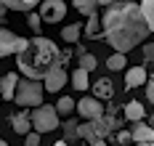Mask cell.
<instances>
[{
    "mask_svg": "<svg viewBox=\"0 0 154 146\" xmlns=\"http://www.w3.org/2000/svg\"><path fill=\"white\" fill-rule=\"evenodd\" d=\"M5 14H8V8H5V3H3V0H0V24H3V21H5Z\"/></svg>",
    "mask_w": 154,
    "mask_h": 146,
    "instance_id": "83f0119b",
    "label": "cell"
},
{
    "mask_svg": "<svg viewBox=\"0 0 154 146\" xmlns=\"http://www.w3.org/2000/svg\"><path fill=\"white\" fill-rule=\"evenodd\" d=\"M0 146H8V144H5V141H3V138H0Z\"/></svg>",
    "mask_w": 154,
    "mask_h": 146,
    "instance_id": "836d02e7",
    "label": "cell"
},
{
    "mask_svg": "<svg viewBox=\"0 0 154 146\" xmlns=\"http://www.w3.org/2000/svg\"><path fill=\"white\" fill-rule=\"evenodd\" d=\"M11 128L19 133V135H27V133H32V117L29 114H14L11 117Z\"/></svg>",
    "mask_w": 154,
    "mask_h": 146,
    "instance_id": "8fae6325",
    "label": "cell"
},
{
    "mask_svg": "<svg viewBox=\"0 0 154 146\" xmlns=\"http://www.w3.org/2000/svg\"><path fill=\"white\" fill-rule=\"evenodd\" d=\"M56 109H59L61 117H66V114L77 112V101H75V98H69V96H61V98H59V104H56Z\"/></svg>",
    "mask_w": 154,
    "mask_h": 146,
    "instance_id": "ffe728a7",
    "label": "cell"
},
{
    "mask_svg": "<svg viewBox=\"0 0 154 146\" xmlns=\"http://www.w3.org/2000/svg\"><path fill=\"white\" fill-rule=\"evenodd\" d=\"M125 53H114V56H109L106 59V66L112 69V72H120V69H125Z\"/></svg>",
    "mask_w": 154,
    "mask_h": 146,
    "instance_id": "7402d4cb",
    "label": "cell"
},
{
    "mask_svg": "<svg viewBox=\"0 0 154 146\" xmlns=\"http://www.w3.org/2000/svg\"><path fill=\"white\" fill-rule=\"evenodd\" d=\"M27 24H29V29H32L35 35H40V24H43L40 14H32V11H29V16H27Z\"/></svg>",
    "mask_w": 154,
    "mask_h": 146,
    "instance_id": "cb8c5ba5",
    "label": "cell"
},
{
    "mask_svg": "<svg viewBox=\"0 0 154 146\" xmlns=\"http://www.w3.org/2000/svg\"><path fill=\"white\" fill-rule=\"evenodd\" d=\"M93 93H96V98H112V96H114V88H112V82H109V80L101 77V80L93 85Z\"/></svg>",
    "mask_w": 154,
    "mask_h": 146,
    "instance_id": "e0dca14e",
    "label": "cell"
},
{
    "mask_svg": "<svg viewBox=\"0 0 154 146\" xmlns=\"http://www.w3.org/2000/svg\"><path fill=\"white\" fill-rule=\"evenodd\" d=\"M133 141L136 144H143V141H154V128L152 125H143V122H136V128L130 130Z\"/></svg>",
    "mask_w": 154,
    "mask_h": 146,
    "instance_id": "7c38bea8",
    "label": "cell"
},
{
    "mask_svg": "<svg viewBox=\"0 0 154 146\" xmlns=\"http://www.w3.org/2000/svg\"><path fill=\"white\" fill-rule=\"evenodd\" d=\"M143 114H146V109L141 106V101H130V104L125 106V117H128L130 122H141Z\"/></svg>",
    "mask_w": 154,
    "mask_h": 146,
    "instance_id": "9a60e30c",
    "label": "cell"
},
{
    "mask_svg": "<svg viewBox=\"0 0 154 146\" xmlns=\"http://www.w3.org/2000/svg\"><path fill=\"white\" fill-rule=\"evenodd\" d=\"M27 43H29V40L16 37L11 29L0 27V59H3V56H11V53H21V50L27 48Z\"/></svg>",
    "mask_w": 154,
    "mask_h": 146,
    "instance_id": "5b68a950",
    "label": "cell"
},
{
    "mask_svg": "<svg viewBox=\"0 0 154 146\" xmlns=\"http://www.w3.org/2000/svg\"><path fill=\"white\" fill-rule=\"evenodd\" d=\"M112 3H114V0H98V5H106V8L112 5Z\"/></svg>",
    "mask_w": 154,
    "mask_h": 146,
    "instance_id": "4dcf8cb0",
    "label": "cell"
},
{
    "mask_svg": "<svg viewBox=\"0 0 154 146\" xmlns=\"http://www.w3.org/2000/svg\"><path fill=\"white\" fill-rule=\"evenodd\" d=\"M8 11H21V14H29L40 5V0H3Z\"/></svg>",
    "mask_w": 154,
    "mask_h": 146,
    "instance_id": "4fadbf2b",
    "label": "cell"
},
{
    "mask_svg": "<svg viewBox=\"0 0 154 146\" xmlns=\"http://www.w3.org/2000/svg\"><path fill=\"white\" fill-rule=\"evenodd\" d=\"M80 66H82V69H88V72H93V69L98 66V61H96V56H93V53H80Z\"/></svg>",
    "mask_w": 154,
    "mask_h": 146,
    "instance_id": "603a6c76",
    "label": "cell"
},
{
    "mask_svg": "<svg viewBox=\"0 0 154 146\" xmlns=\"http://www.w3.org/2000/svg\"><path fill=\"white\" fill-rule=\"evenodd\" d=\"M77 114L85 117V120H98L104 114V106H101V98L96 96H85L77 101Z\"/></svg>",
    "mask_w": 154,
    "mask_h": 146,
    "instance_id": "52a82bcc",
    "label": "cell"
},
{
    "mask_svg": "<svg viewBox=\"0 0 154 146\" xmlns=\"http://www.w3.org/2000/svg\"><path fill=\"white\" fill-rule=\"evenodd\" d=\"M19 80H21V77H19L16 72H8V75H3V80H0V96H3V101H14Z\"/></svg>",
    "mask_w": 154,
    "mask_h": 146,
    "instance_id": "9c48e42d",
    "label": "cell"
},
{
    "mask_svg": "<svg viewBox=\"0 0 154 146\" xmlns=\"http://www.w3.org/2000/svg\"><path fill=\"white\" fill-rule=\"evenodd\" d=\"M29 117H32V128L37 130V133H51V130H56L59 128V109H56V104L53 106H35L29 112Z\"/></svg>",
    "mask_w": 154,
    "mask_h": 146,
    "instance_id": "277c9868",
    "label": "cell"
},
{
    "mask_svg": "<svg viewBox=\"0 0 154 146\" xmlns=\"http://www.w3.org/2000/svg\"><path fill=\"white\" fill-rule=\"evenodd\" d=\"M66 133H69V135H72V133H77V125H75V122H66Z\"/></svg>",
    "mask_w": 154,
    "mask_h": 146,
    "instance_id": "f546056e",
    "label": "cell"
},
{
    "mask_svg": "<svg viewBox=\"0 0 154 146\" xmlns=\"http://www.w3.org/2000/svg\"><path fill=\"white\" fill-rule=\"evenodd\" d=\"M80 35H82V24H69V27L61 29V40L64 43H77Z\"/></svg>",
    "mask_w": 154,
    "mask_h": 146,
    "instance_id": "ac0fdd59",
    "label": "cell"
},
{
    "mask_svg": "<svg viewBox=\"0 0 154 146\" xmlns=\"http://www.w3.org/2000/svg\"><path fill=\"white\" fill-rule=\"evenodd\" d=\"M66 16V3L64 0H43L40 3V19L45 24H56Z\"/></svg>",
    "mask_w": 154,
    "mask_h": 146,
    "instance_id": "8992f818",
    "label": "cell"
},
{
    "mask_svg": "<svg viewBox=\"0 0 154 146\" xmlns=\"http://www.w3.org/2000/svg\"><path fill=\"white\" fill-rule=\"evenodd\" d=\"M43 90H45V85H40V80L21 77V80H19V85H16L14 104H16V106H27V109L43 106Z\"/></svg>",
    "mask_w": 154,
    "mask_h": 146,
    "instance_id": "3957f363",
    "label": "cell"
},
{
    "mask_svg": "<svg viewBox=\"0 0 154 146\" xmlns=\"http://www.w3.org/2000/svg\"><path fill=\"white\" fill-rule=\"evenodd\" d=\"M149 125H152V128H154V114H152V120H149Z\"/></svg>",
    "mask_w": 154,
    "mask_h": 146,
    "instance_id": "d6a6232c",
    "label": "cell"
},
{
    "mask_svg": "<svg viewBox=\"0 0 154 146\" xmlns=\"http://www.w3.org/2000/svg\"><path fill=\"white\" fill-rule=\"evenodd\" d=\"M101 27H104V40L117 53L133 50L149 35V24L141 11V3H130V0H114L101 19Z\"/></svg>",
    "mask_w": 154,
    "mask_h": 146,
    "instance_id": "6da1fadb",
    "label": "cell"
},
{
    "mask_svg": "<svg viewBox=\"0 0 154 146\" xmlns=\"http://www.w3.org/2000/svg\"><path fill=\"white\" fill-rule=\"evenodd\" d=\"M117 138H120V144H128V141H130V138H133V135H130V133H125V130H122V133H120V135H117Z\"/></svg>",
    "mask_w": 154,
    "mask_h": 146,
    "instance_id": "f1b7e54d",
    "label": "cell"
},
{
    "mask_svg": "<svg viewBox=\"0 0 154 146\" xmlns=\"http://www.w3.org/2000/svg\"><path fill=\"white\" fill-rule=\"evenodd\" d=\"M72 5H75L80 14L93 16V14H96V8H98V0H72Z\"/></svg>",
    "mask_w": 154,
    "mask_h": 146,
    "instance_id": "d6986e66",
    "label": "cell"
},
{
    "mask_svg": "<svg viewBox=\"0 0 154 146\" xmlns=\"http://www.w3.org/2000/svg\"><path fill=\"white\" fill-rule=\"evenodd\" d=\"M72 88L77 90H85V88H91V82H88V69H82V66H77L75 72H72Z\"/></svg>",
    "mask_w": 154,
    "mask_h": 146,
    "instance_id": "5bb4252c",
    "label": "cell"
},
{
    "mask_svg": "<svg viewBox=\"0 0 154 146\" xmlns=\"http://www.w3.org/2000/svg\"><path fill=\"white\" fill-rule=\"evenodd\" d=\"M66 80H69V75L64 72V66H56V69H51L45 75V80H43V85H45L48 93H59L64 85H66Z\"/></svg>",
    "mask_w": 154,
    "mask_h": 146,
    "instance_id": "ba28073f",
    "label": "cell"
},
{
    "mask_svg": "<svg viewBox=\"0 0 154 146\" xmlns=\"http://www.w3.org/2000/svg\"><path fill=\"white\" fill-rule=\"evenodd\" d=\"M146 98H149V104L154 106V80H152V82H146Z\"/></svg>",
    "mask_w": 154,
    "mask_h": 146,
    "instance_id": "4316f807",
    "label": "cell"
},
{
    "mask_svg": "<svg viewBox=\"0 0 154 146\" xmlns=\"http://www.w3.org/2000/svg\"><path fill=\"white\" fill-rule=\"evenodd\" d=\"M53 146H66V141H56V144H53Z\"/></svg>",
    "mask_w": 154,
    "mask_h": 146,
    "instance_id": "1f68e13d",
    "label": "cell"
},
{
    "mask_svg": "<svg viewBox=\"0 0 154 146\" xmlns=\"http://www.w3.org/2000/svg\"><path fill=\"white\" fill-rule=\"evenodd\" d=\"M24 146H40V133H37V130L27 133V135H24Z\"/></svg>",
    "mask_w": 154,
    "mask_h": 146,
    "instance_id": "d4e9b609",
    "label": "cell"
},
{
    "mask_svg": "<svg viewBox=\"0 0 154 146\" xmlns=\"http://www.w3.org/2000/svg\"><path fill=\"white\" fill-rule=\"evenodd\" d=\"M141 11H143V16H146L149 32H154V0H141Z\"/></svg>",
    "mask_w": 154,
    "mask_h": 146,
    "instance_id": "44dd1931",
    "label": "cell"
},
{
    "mask_svg": "<svg viewBox=\"0 0 154 146\" xmlns=\"http://www.w3.org/2000/svg\"><path fill=\"white\" fill-rule=\"evenodd\" d=\"M19 59V72L24 77H32V80H45V75L51 69L61 66V50L53 40H48L43 35L32 37L27 43V48L21 53H16Z\"/></svg>",
    "mask_w": 154,
    "mask_h": 146,
    "instance_id": "7a4b0ae2",
    "label": "cell"
},
{
    "mask_svg": "<svg viewBox=\"0 0 154 146\" xmlns=\"http://www.w3.org/2000/svg\"><path fill=\"white\" fill-rule=\"evenodd\" d=\"M0 101H3V96H0Z\"/></svg>",
    "mask_w": 154,
    "mask_h": 146,
    "instance_id": "e575fe53",
    "label": "cell"
},
{
    "mask_svg": "<svg viewBox=\"0 0 154 146\" xmlns=\"http://www.w3.org/2000/svg\"><path fill=\"white\" fill-rule=\"evenodd\" d=\"M85 35L88 37H104V27H101V19L96 16H88V24H85Z\"/></svg>",
    "mask_w": 154,
    "mask_h": 146,
    "instance_id": "2e32d148",
    "label": "cell"
},
{
    "mask_svg": "<svg viewBox=\"0 0 154 146\" xmlns=\"http://www.w3.org/2000/svg\"><path fill=\"white\" fill-rule=\"evenodd\" d=\"M146 85V69L143 66H130L128 75H125V88H138Z\"/></svg>",
    "mask_w": 154,
    "mask_h": 146,
    "instance_id": "30bf717a",
    "label": "cell"
},
{
    "mask_svg": "<svg viewBox=\"0 0 154 146\" xmlns=\"http://www.w3.org/2000/svg\"><path fill=\"white\" fill-rule=\"evenodd\" d=\"M143 61H146V64H154V43H146V48H143Z\"/></svg>",
    "mask_w": 154,
    "mask_h": 146,
    "instance_id": "484cf974",
    "label": "cell"
}]
</instances>
